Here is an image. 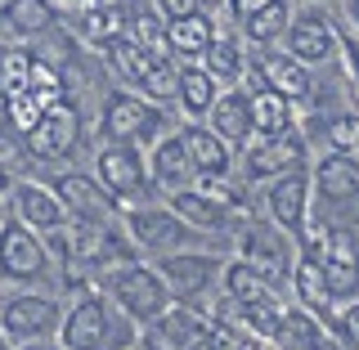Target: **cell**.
I'll use <instances>...</instances> for the list:
<instances>
[{
    "instance_id": "cell-17",
    "label": "cell",
    "mask_w": 359,
    "mask_h": 350,
    "mask_svg": "<svg viewBox=\"0 0 359 350\" xmlns=\"http://www.w3.org/2000/svg\"><path fill=\"white\" fill-rule=\"evenodd\" d=\"M9 198H14V220H22L27 229H36V234H54V229L67 224L63 202L54 198V189H45V184L18 180V184L9 189Z\"/></svg>"
},
{
    "instance_id": "cell-44",
    "label": "cell",
    "mask_w": 359,
    "mask_h": 350,
    "mask_svg": "<svg viewBox=\"0 0 359 350\" xmlns=\"http://www.w3.org/2000/svg\"><path fill=\"white\" fill-rule=\"evenodd\" d=\"M337 328H341V332H346V337H351V342L359 346V297H355L351 306L341 310V319H337Z\"/></svg>"
},
{
    "instance_id": "cell-27",
    "label": "cell",
    "mask_w": 359,
    "mask_h": 350,
    "mask_svg": "<svg viewBox=\"0 0 359 350\" xmlns=\"http://www.w3.org/2000/svg\"><path fill=\"white\" fill-rule=\"evenodd\" d=\"M292 288H297L301 306L306 310H332V292H328V274H323L319 265V252H314V243H306V252L297 256V269H292Z\"/></svg>"
},
{
    "instance_id": "cell-22",
    "label": "cell",
    "mask_w": 359,
    "mask_h": 350,
    "mask_svg": "<svg viewBox=\"0 0 359 350\" xmlns=\"http://www.w3.org/2000/svg\"><path fill=\"white\" fill-rule=\"evenodd\" d=\"M153 323H157V342L171 346V350H198V346H207L211 328H216V323H211L207 314H198L194 306H171L162 319H153Z\"/></svg>"
},
{
    "instance_id": "cell-20",
    "label": "cell",
    "mask_w": 359,
    "mask_h": 350,
    "mask_svg": "<svg viewBox=\"0 0 359 350\" xmlns=\"http://www.w3.org/2000/svg\"><path fill=\"white\" fill-rule=\"evenodd\" d=\"M252 67H256V76H261L265 90H278L292 104L310 99V67L297 63L287 50H269V54H261V63H252Z\"/></svg>"
},
{
    "instance_id": "cell-12",
    "label": "cell",
    "mask_w": 359,
    "mask_h": 350,
    "mask_svg": "<svg viewBox=\"0 0 359 350\" xmlns=\"http://www.w3.org/2000/svg\"><path fill=\"white\" fill-rule=\"evenodd\" d=\"M265 207H269V224H278L283 234H301V229H306V211H310V171H306V166L269 180Z\"/></svg>"
},
{
    "instance_id": "cell-32",
    "label": "cell",
    "mask_w": 359,
    "mask_h": 350,
    "mask_svg": "<svg viewBox=\"0 0 359 350\" xmlns=\"http://www.w3.org/2000/svg\"><path fill=\"white\" fill-rule=\"evenodd\" d=\"M126 41H135L140 50H149L153 59H162V54H166V18L157 14L153 5H130Z\"/></svg>"
},
{
    "instance_id": "cell-39",
    "label": "cell",
    "mask_w": 359,
    "mask_h": 350,
    "mask_svg": "<svg viewBox=\"0 0 359 350\" xmlns=\"http://www.w3.org/2000/svg\"><path fill=\"white\" fill-rule=\"evenodd\" d=\"M278 323H283V306L278 301H265V306H247L243 310V328L247 337H261V342H274Z\"/></svg>"
},
{
    "instance_id": "cell-9",
    "label": "cell",
    "mask_w": 359,
    "mask_h": 350,
    "mask_svg": "<svg viewBox=\"0 0 359 350\" xmlns=\"http://www.w3.org/2000/svg\"><path fill=\"white\" fill-rule=\"evenodd\" d=\"M54 198L63 202L67 220H95V224H112V216L121 211V202L99 184L95 175H81V171H67L54 180Z\"/></svg>"
},
{
    "instance_id": "cell-49",
    "label": "cell",
    "mask_w": 359,
    "mask_h": 350,
    "mask_svg": "<svg viewBox=\"0 0 359 350\" xmlns=\"http://www.w3.org/2000/svg\"><path fill=\"white\" fill-rule=\"evenodd\" d=\"M224 5H229V0H198L202 14H211V9H224Z\"/></svg>"
},
{
    "instance_id": "cell-3",
    "label": "cell",
    "mask_w": 359,
    "mask_h": 350,
    "mask_svg": "<svg viewBox=\"0 0 359 350\" xmlns=\"http://www.w3.org/2000/svg\"><path fill=\"white\" fill-rule=\"evenodd\" d=\"M153 130H162V112L144 95H135V90L108 95L104 112H99V135L108 144H153Z\"/></svg>"
},
{
    "instance_id": "cell-48",
    "label": "cell",
    "mask_w": 359,
    "mask_h": 350,
    "mask_svg": "<svg viewBox=\"0 0 359 350\" xmlns=\"http://www.w3.org/2000/svg\"><path fill=\"white\" fill-rule=\"evenodd\" d=\"M5 189H14V180H9V166H5V157H0V194Z\"/></svg>"
},
{
    "instance_id": "cell-8",
    "label": "cell",
    "mask_w": 359,
    "mask_h": 350,
    "mask_svg": "<svg viewBox=\"0 0 359 350\" xmlns=\"http://www.w3.org/2000/svg\"><path fill=\"white\" fill-rule=\"evenodd\" d=\"M59 323H63L59 301L36 297V292L9 297L5 306H0V332L14 337V342H45L50 332H59Z\"/></svg>"
},
{
    "instance_id": "cell-7",
    "label": "cell",
    "mask_w": 359,
    "mask_h": 350,
    "mask_svg": "<svg viewBox=\"0 0 359 350\" xmlns=\"http://www.w3.org/2000/svg\"><path fill=\"white\" fill-rule=\"evenodd\" d=\"M314 252H319V265L328 274L332 301H346V297L355 301L359 297V243H355V234L351 229H323Z\"/></svg>"
},
{
    "instance_id": "cell-5",
    "label": "cell",
    "mask_w": 359,
    "mask_h": 350,
    "mask_svg": "<svg viewBox=\"0 0 359 350\" xmlns=\"http://www.w3.org/2000/svg\"><path fill=\"white\" fill-rule=\"evenodd\" d=\"M45 265H50V252H45L36 229H27L22 220L0 224V278L32 283V278L45 274Z\"/></svg>"
},
{
    "instance_id": "cell-16",
    "label": "cell",
    "mask_w": 359,
    "mask_h": 350,
    "mask_svg": "<svg viewBox=\"0 0 359 350\" xmlns=\"http://www.w3.org/2000/svg\"><path fill=\"white\" fill-rule=\"evenodd\" d=\"M238 261L256 265L269 283H278V278L292 269V247H287V234L278 229V224H252V229L243 234V247H238Z\"/></svg>"
},
{
    "instance_id": "cell-14",
    "label": "cell",
    "mask_w": 359,
    "mask_h": 350,
    "mask_svg": "<svg viewBox=\"0 0 359 350\" xmlns=\"http://www.w3.org/2000/svg\"><path fill=\"white\" fill-rule=\"evenodd\" d=\"M207 126L220 135L229 149H247L256 140V117H252V95L243 86H229L216 95V104L207 112Z\"/></svg>"
},
{
    "instance_id": "cell-42",
    "label": "cell",
    "mask_w": 359,
    "mask_h": 350,
    "mask_svg": "<svg viewBox=\"0 0 359 350\" xmlns=\"http://www.w3.org/2000/svg\"><path fill=\"white\" fill-rule=\"evenodd\" d=\"M207 346H211V350H256V337L238 332L233 323H220V328H211Z\"/></svg>"
},
{
    "instance_id": "cell-4",
    "label": "cell",
    "mask_w": 359,
    "mask_h": 350,
    "mask_svg": "<svg viewBox=\"0 0 359 350\" xmlns=\"http://www.w3.org/2000/svg\"><path fill=\"white\" fill-rule=\"evenodd\" d=\"M117 337V319L104 297H81L59 323V346L63 350H112Z\"/></svg>"
},
{
    "instance_id": "cell-36",
    "label": "cell",
    "mask_w": 359,
    "mask_h": 350,
    "mask_svg": "<svg viewBox=\"0 0 359 350\" xmlns=\"http://www.w3.org/2000/svg\"><path fill=\"white\" fill-rule=\"evenodd\" d=\"M27 95L36 99L41 108L63 104V99H67V81H63V72H59L54 63H45V59H32V81H27Z\"/></svg>"
},
{
    "instance_id": "cell-54",
    "label": "cell",
    "mask_w": 359,
    "mask_h": 350,
    "mask_svg": "<svg viewBox=\"0 0 359 350\" xmlns=\"http://www.w3.org/2000/svg\"><path fill=\"white\" fill-rule=\"evenodd\" d=\"M5 108H9V104H5V95H0V112H5Z\"/></svg>"
},
{
    "instance_id": "cell-51",
    "label": "cell",
    "mask_w": 359,
    "mask_h": 350,
    "mask_svg": "<svg viewBox=\"0 0 359 350\" xmlns=\"http://www.w3.org/2000/svg\"><path fill=\"white\" fill-rule=\"evenodd\" d=\"M76 9H90V5H108V0H72Z\"/></svg>"
},
{
    "instance_id": "cell-52",
    "label": "cell",
    "mask_w": 359,
    "mask_h": 350,
    "mask_svg": "<svg viewBox=\"0 0 359 350\" xmlns=\"http://www.w3.org/2000/svg\"><path fill=\"white\" fill-rule=\"evenodd\" d=\"M9 5H14V0H0V14H5V9H9Z\"/></svg>"
},
{
    "instance_id": "cell-15",
    "label": "cell",
    "mask_w": 359,
    "mask_h": 350,
    "mask_svg": "<svg viewBox=\"0 0 359 350\" xmlns=\"http://www.w3.org/2000/svg\"><path fill=\"white\" fill-rule=\"evenodd\" d=\"M247 175L252 180H278L297 166H306V140L297 130L292 135H274V140H261V144H247Z\"/></svg>"
},
{
    "instance_id": "cell-43",
    "label": "cell",
    "mask_w": 359,
    "mask_h": 350,
    "mask_svg": "<svg viewBox=\"0 0 359 350\" xmlns=\"http://www.w3.org/2000/svg\"><path fill=\"white\" fill-rule=\"evenodd\" d=\"M153 9L166 22H175V18H184V14H198V0H153Z\"/></svg>"
},
{
    "instance_id": "cell-37",
    "label": "cell",
    "mask_w": 359,
    "mask_h": 350,
    "mask_svg": "<svg viewBox=\"0 0 359 350\" xmlns=\"http://www.w3.org/2000/svg\"><path fill=\"white\" fill-rule=\"evenodd\" d=\"M175 90H180V63H171V59L162 54V59H153V67L144 72L140 95L149 99V104H171Z\"/></svg>"
},
{
    "instance_id": "cell-25",
    "label": "cell",
    "mask_w": 359,
    "mask_h": 350,
    "mask_svg": "<svg viewBox=\"0 0 359 350\" xmlns=\"http://www.w3.org/2000/svg\"><path fill=\"white\" fill-rule=\"evenodd\" d=\"M180 140H184L189 157H194L198 175H229V153L233 149L207 126V121H189V126L180 130Z\"/></svg>"
},
{
    "instance_id": "cell-40",
    "label": "cell",
    "mask_w": 359,
    "mask_h": 350,
    "mask_svg": "<svg viewBox=\"0 0 359 350\" xmlns=\"http://www.w3.org/2000/svg\"><path fill=\"white\" fill-rule=\"evenodd\" d=\"M323 144H328V153L359 149V112H337L328 126H323Z\"/></svg>"
},
{
    "instance_id": "cell-19",
    "label": "cell",
    "mask_w": 359,
    "mask_h": 350,
    "mask_svg": "<svg viewBox=\"0 0 359 350\" xmlns=\"http://www.w3.org/2000/svg\"><path fill=\"white\" fill-rule=\"evenodd\" d=\"M310 194H319L323 202L359 198V162L351 153H323L310 171Z\"/></svg>"
},
{
    "instance_id": "cell-56",
    "label": "cell",
    "mask_w": 359,
    "mask_h": 350,
    "mask_svg": "<svg viewBox=\"0 0 359 350\" xmlns=\"http://www.w3.org/2000/svg\"><path fill=\"white\" fill-rule=\"evenodd\" d=\"M310 5H319V0H310Z\"/></svg>"
},
{
    "instance_id": "cell-29",
    "label": "cell",
    "mask_w": 359,
    "mask_h": 350,
    "mask_svg": "<svg viewBox=\"0 0 359 350\" xmlns=\"http://www.w3.org/2000/svg\"><path fill=\"white\" fill-rule=\"evenodd\" d=\"M252 117H256V135H261V140L297 130V108H292V99H283L278 90H252Z\"/></svg>"
},
{
    "instance_id": "cell-24",
    "label": "cell",
    "mask_w": 359,
    "mask_h": 350,
    "mask_svg": "<svg viewBox=\"0 0 359 350\" xmlns=\"http://www.w3.org/2000/svg\"><path fill=\"white\" fill-rule=\"evenodd\" d=\"M166 207L175 211L180 220L189 224V229H198V234H216L229 224L233 211L224 207V202H216L211 194H202V189H180V194H171V202Z\"/></svg>"
},
{
    "instance_id": "cell-35",
    "label": "cell",
    "mask_w": 359,
    "mask_h": 350,
    "mask_svg": "<svg viewBox=\"0 0 359 350\" xmlns=\"http://www.w3.org/2000/svg\"><path fill=\"white\" fill-rule=\"evenodd\" d=\"M32 59H36V54L22 50V45L0 50V95H5V104L27 90V81H32Z\"/></svg>"
},
{
    "instance_id": "cell-55",
    "label": "cell",
    "mask_w": 359,
    "mask_h": 350,
    "mask_svg": "<svg viewBox=\"0 0 359 350\" xmlns=\"http://www.w3.org/2000/svg\"><path fill=\"white\" fill-rule=\"evenodd\" d=\"M0 157H5V144H0Z\"/></svg>"
},
{
    "instance_id": "cell-34",
    "label": "cell",
    "mask_w": 359,
    "mask_h": 350,
    "mask_svg": "<svg viewBox=\"0 0 359 350\" xmlns=\"http://www.w3.org/2000/svg\"><path fill=\"white\" fill-rule=\"evenodd\" d=\"M274 342L283 346V350H323L319 323H314L310 310H283V323H278Z\"/></svg>"
},
{
    "instance_id": "cell-53",
    "label": "cell",
    "mask_w": 359,
    "mask_h": 350,
    "mask_svg": "<svg viewBox=\"0 0 359 350\" xmlns=\"http://www.w3.org/2000/svg\"><path fill=\"white\" fill-rule=\"evenodd\" d=\"M0 350H9V342H5V332H0Z\"/></svg>"
},
{
    "instance_id": "cell-45",
    "label": "cell",
    "mask_w": 359,
    "mask_h": 350,
    "mask_svg": "<svg viewBox=\"0 0 359 350\" xmlns=\"http://www.w3.org/2000/svg\"><path fill=\"white\" fill-rule=\"evenodd\" d=\"M265 5H269V0H229L224 9H229L233 18H247V14H256V9H265Z\"/></svg>"
},
{
    "instance_id": "cell-21",
    "label": "cell",
    "mask_w": 359,
    "mask_h": 350,
    "mask_svg": "<svg viewBox=\"0 0 359 350\" xmlns=\"http://www.w3.org/2000/svg\"><path fill=\"white\" fill-rule=\"evenodd\" d=\"M216 18L211 14H184L175 22H166V54H175V59L184 63H202V54L211 50V41H216Z\"/></svg>"
},
{
    "instance_id": "cell-33",
    "label": "cell",
    "mask_w": 359,
    "mask_h": 350,
    "mask_svg": "<svg viewBox=\"0 0 359 350\" xmlns=\"http://www.w3.org/2000/svg\"><path fill=\"white\" fill-rule=\"evenodd\" d=\"M104 63H108V72L117 76V81H126V86H135L140 90V81H144V72L153 67V54L149 50H140L135 41H112L108 50H104Z\"/></svg>"
},
{
    "instance_id": "cell-1",
    "label": "cell",
    "mask_w": 359,
    "mask_h": 350,
    "mask_svg": "<svg viewBox=\"0 0 359 350\" xmlns=\"http://www.w3.org/2000/svg\"><path fill=\"white\" fill-rule=\"evenodd\" d=\"M108 292H112V301H117V310L130 314V319H140V323L162 319V314L175 306V297H171V288H166V278L157 274L153 265H135V261L112 269Z\"/></svg>"
},
{
    "instance_id": "cell-6",
    "label": "cell",
    "mask_w": 359,
    "mask_h": 350,
    "mask_svg": "<svg viewBox=\"0 0 359 350\" xmlns=\"http://www.w3.org/2000/svg\"><path fill=\"white\" fill-rule=\"evenodd\" d=\"M95 180L112 198H140L149 189V162H144L140 144H104L95 157Z\"/></svg>"
},
{
    "instance_id": "cell-18",
    "label": "cell",
    "mask_w": 359,
    "mask_h": 350,
    "mask_svg": "<svg viewBox=\"0 0 359 350\" xmlns=\"http://www.w3.org/2000/svg\"><path fill=\"white\" fill-rule=\"evenodd\" d=\"M149 180H153V184H162L166 194H180V189H194L198 184V166H194V157H189L184 140H180V130L157 140L153 162H149Z\"/></svg>"
},
{
    "instance_id": "cell-10",
    "label": "cell",
    "mask_w": 359,
    "mask_h": 350,
    "mask_svg": "<svg viewBox=\"0 0 359 350\" xmlns=\"http://www.w3.org/2000/svg\"><path fill=\"white\" fill-rule=\"evenodd\" d=\"M283 50H287L297 63L319 67V63H328L332 54L341 50V32H337L323 14H301V18L292 14L287 32H283Z\"/></svg>"
},
{
    "instance_id": "cell-2",
    "label": "cell",
    "mask_w": 359,
    "mask_h": 350,
    "mask_svg": "<svg viewBox=\"0 0 359 350\" xmlns=\"http://www.w3.org/2000/svg\"><path fill=\"white\" fill-rule=\"evenodd\" d=\"M121 224H126L135 252H149V256L189 252V243H194V234H198V229H189V224L180 220L171 207H153V202L121 211Z\"/></svg>"
},
{
    "instance_id": "cell-30",
    "label": "cell",
    "mask_w": 359,
    "mask_h": 350,
    "mask_svg": "<svg viewBox=\"0 0 359 350\" xmlns=\"http://www.w3.org/2000/svg\"><path fill=\"white\" fill-rule=\"evenodd\" d=\"M247 50H243V41L238 36H229V32H216V41H211V50L202 54V67H207L216 81H224V90L229 86H238L243 76H247Z\"/></svg>"
},
{
    "instance_id": "cell-50",
    "label": "cell",
    "mask_w": 359,
    "mask_h": 350,
    "mask_svg": "<svg viewBox=\"0 0 359 350\" xmlns=\"http://www.w3.org/2000/svg\"><path fill=\"white\" fill-rule=\"evenodd\" d=\"M22 350H63V346H50V342H22Z\"/></svg>"
},
{
    "instance_id": "cell-23",
    "label": "cell",
    "mask_w": 359,
    "mask_h": 350,
    "mask_svg": "<svg viewBox=\"0 0 359 350\" xmlns=\"http://www.w3.org/2000/svg\"><path fill=\"white\" fill-rule=\"evenodd\" d=\"M126 18H130V5H126V0L90 5V9H81V18H76V36H81L86 45H95V50H108L112 41L126 36Z\"/></svg>"
},
{
    "instance_id": "cell-11",
    "label": "cell",
    "mask_w": 359,
    "mask_h": 350,
    "mask_svg": "<svg viewBox=\"0 0 359 350\" xmlns=\"http://www.w3.org/2000/svg\"><path fill=\"white\" fill-rule=\"evenodd\" d=\"M157 274L166 278L171 297H202L211 283L220 278V256H207V252H171V256H157Z\"/></svg>"
},
{
    "instance_id": "cell-31",
    "label": "cell",
    "mask_w": 359,
    "mask_h": 350,
    "mask_svg": "<svg viewBox=\"0 0 359 350\" xmlns=\"http://www.w3.org/2000/svg\"><path fill=\"white\" fill-rule=\"evenodd\" d=\"M243 22V41L256 45V50H269L274 41H283L287 22H292V0H269L265 9H256V14L238 18Z\"/></svg>"
},
{
    "instance_id": "cell-13",
    "label": "cell",
    "mask_w": 359,
    "mask_h": 350,
    "mask_svg": "<svg viewBox=\"0 0 359 350\" xmlns=\"http://www.w3.org/2000/svg\"><path fill=\"white\" fill-rule=\"evenodd\" d=\"M27 140V149L45 157V162H59V157H67L76 149V140H81V117H76V108L67 104H54V108H45V117L32 126V135H22Z\"/></svg>"
},
{
    "instance_id": "cell-46",
    "label": "cell",
    "mask_w": 359,
    "mask_h": 350,
    "mask_svg": "<svg viewBox=\"0 0 359 350\" xmlns=\"http://www.w3.org/2000/svg\"><path fill=\"white\" fill-rule=\"evenodd\" d=\"M341 50H346V59H351V72H355V81H359V36H341Z\"/></svg>"
},
{
    "instance_id": "cell-28",
    "label": "cell",
    "mask_w": 359,
    "mask_h": 350,
    "mask_svg": "<svg viewBox=\"0 0 359 350\" xmlns=\"http://www.w3.org/2000/svg\"><path fill=\"white\" fill-rule=\"evenodd\" d=\"M220 274H224V292H229V301H233L238 310L265 306V301H278V297H274V283H269V278H265L256 265H247V261H229Z\"/></svg>"
},
{
    "instance_id": "cell-41",
    "label": "cell",
    "mask_w": 359,
    "mask_h": 350,
    "mask_svg": "<svg viewBox=\"0 0 359 350\" xmlns=\"http://www.w3.org/2000/svg\"><path fill=\"white\" fill-rule=\"evenodd\" d=\"M9 126H14L18 135H32V126H36V121L45 117V108L36 104V99H32L27 95V90H22V95H14V99H9Z\"/></svg>"
},
{
    "instance_id": "cell-47",
    "label": "cell",
    "mask_w": 359,
    "mask_h": 350,
    "mask_svg": "<svg viewBox=\"0 0 359 350\" xmlns=\"http://www.w3.org/2000/svg\"><path fill=\"white\" fill-rule=\"evenodd\" d=\"M341 9H346V18H351L355 36H359V0H341Z\"/></svg>"
},
{
    "instance_id": "cell-26",
    "label": "cell",
    "mask_w": 359,
    "mask_h": 350,
    "mask_svg": "<svg viewBox=\"0 0 359 350\" xmlns=\"http://www.w3.org/2000/svg\"><path fill=\"white\" fill-rule=\"evenodd\" d=\"M216 95H220V81H216V76H211L202 63L180 67L175 104H180V112H184L189 121H207V112H211V104H216Z\"/></svg>"
},
{
    "instance_id": "cell-38",
    "label": "cell",
    "mask_w": 359,
    "mask_h": 350,
    "mask_svg": "<svg viewBox=\"0 0 359 350\" xmlns=\"http://www.w3.org/2000/svg\"><path fill=\"white\" fill-rule=\"evenodd\" d=\"M5 18H9V27H14L18 36H36V32H45L54 22L45 0H14V5L5 9Z\"/></svg>"
}]
</instances>
